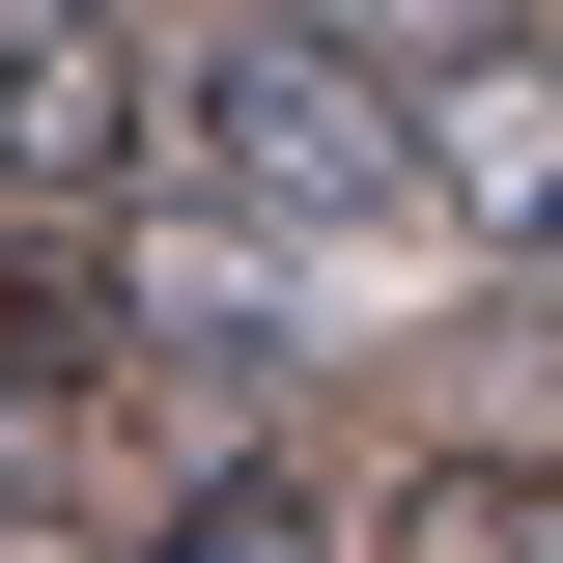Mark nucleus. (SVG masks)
Listing matches in <instances>:
<instances>
[{"instance_id":"f257e3e1","label":"nucleus","mask_w":563,"mask_h":563,"mask_svg":"<svg viewBox=\"0 0 563 563\" xmlns=\"http://www.w3.org/2000/svg\"><path fill=\"white\" fill-rule=\"evenodd\" d=\"M169 169L254 198V225H422V85L282 0V29H198L169 57Z\"/></svg>"},{"instance_id":"f03ea898","label":"nucleus","mask_w":563,"mask_h":563,"mask_svg":"<svg viewBox=\"0 0 563 563\" xmlns=\"http://www.w3.org/2000/svg\"><path fill=\"white\" fill-rule=\"evenodd\" d=\"M141 113H169V85H141V29H113V0H0V225L113 198V169H141Z\"/></svg>"},{"instance_id":"7ed1b4c3","label":"nucleus","mask_w":563,"mask_h":563,"mask_svg":"<svg viewBox=\"0 0 563 563\" xmlns=\"http://www.w3.org/2000/svg\"><path fill=\"white\" fill-rule=\"evenodd\" d=\"M422 198L451 225H507V254H563V57H422Z\"/></svg>"},{"instance_id":"20e7f679","label":"nucleus","mask_w":563,"mask_h":563,"mask_svg":"<svg viewBox=\"0 0 563 563\" xmlns=\"http://www.w3.org/2000/svg\"><path fill=\"white\" fill-rule=\"evenodd\" d=\"M366 563H563V479H395Z\"/></svg>"},{"instance_id":"39448f33","label":"nucleus","mask_w":563,"mask_h":563,"mask_svg":"<svg viewBox=\"0 0 563 563\" xmlns=\"http://www.w3.org/2000/svg\"><path fill=\"white\" fill-rule=\"evenodd\" d=\"M141 563H310V507H282V479H198V507H169Z\"/></svg>"},{"instance_id":"423d86ee","label":"nucleus","mask_w":563,"mask_h":563,"mask_svg":"<svg viewBox=\"0 0 563 563\" xmlns=\"http://www.w3.org/2000/svg\"><path fill=\"white\" fill-rule=\"evenodd\" d=\"M310 29H366V57H395V85H422V57H479L507 0H310Z\"/></svg>"},{"instance_id":"0eeeda50","label":"nucleus","mask_w":563,"mask_h":563,"mask_svg":"<svg viewBox=\"0 0 563 563\" xmlns=\"http://www.w3.org/2000/svg\"><path fill=\"white\" fill-rule=\"evenodd\" d=\"M0 507H29V395H0Z\"/></svg>"}]
</instances>
